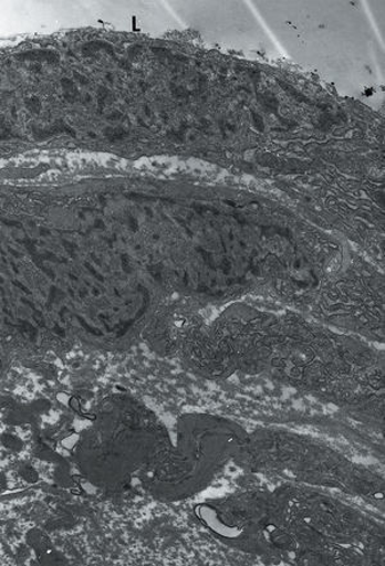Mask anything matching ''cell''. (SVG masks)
Returning a JSON list of instances; mask_svg holds the SVG:
<instances>
[{
  "label": "cell",
  "mask_w": 385,
  "mask_h": 566,
  "mask_svg": "<svg viewBox=\"0 0 385 566\" xmlns=\"http://www.w3.org/2000/svg\"><path fill=\"white\" fill-rule=\"evenodd\" d=\"M178 448L149 470L148 488L167 499L187 496L211 481L231 458H238L248 441L235 422L207 416L181 418Z\"/></svg>",
  "instance_id": "obj_2"
},
{
  "label": "cell",
  "mask_w": 385,
  "mask_h": 566,
  "mask_svg": "<svg viewBox=\"0 0 385 566\" xmlns=\"http://www.w3.org/2000/svg\"><path fill=\"white\" fill-rule=\"evenodd\" d=\"M269 438L278 449H267L270 457L256 460L261 464L289 474L295 482L310 488L340 491L376 504L383 501V478L340 451L310 437L283 434Z\"/></svg>",
  "instance_id": "obj_3"
},
{
  "label": "cell",
  "mask_w": 385,
  "mask_h": 566,
  "mask_svg": "<svg viewBox=\"0 0 385 566\" xmlns=\"http://www.w3.org/2000/svg\"><path fill=\"white\" fill-rule=\"evenodd\" d=\"M275 500L280 528L301 560L360 564L383 552V527L326 490L291 485Z\"/></svg>",
  "instance_id": "obj_1"
}]
</instances>
